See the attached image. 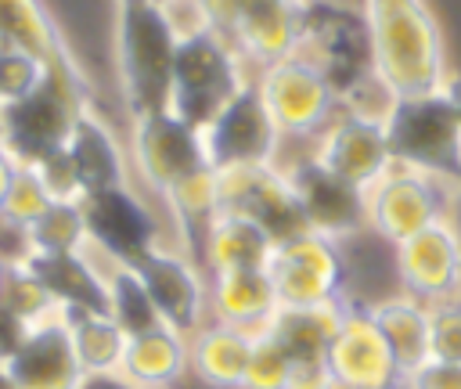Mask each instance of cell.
Here are the masks:
<instances>
[{
	"label": "cell",
	"mask_w": 461,
	"mask_h": 389,
	"mask_svg": "<svg viewBox=\"0 0 461 389\" xmlns=\"http://www.w3.org/2000/svg\"><path fill=\"white\" fill-rule=\"evenodd\" d=\"M371 72L382 86L403 97L439 94L447 83V50L425 0H364L360 4Z\"/></svg>",
	"instance_id": "cell-1"
},
{
	"label": "cell",
	"mask_w": 461,
	"mask_h": 389,
	"mask_svg": "<svg viewBox=\"0 0 461 389\" xmlns=\"http://www.w3.org/2000/svg\"><path fill=\"white\" fill-rule=\"evenodd\" d=\"M176 43L166 11L151 0L115 11V72L130 119L169 108Z\"/></svg>",
	"instance_id": "cell-2"
},
{
	"label": "cell",
	"mask_w": 461,
	"mask_h": 389,
	"mask_svg": "<svg viewBox=\"0 0 461 389\" xmlns=\"http://www.w3.org/2000/svg\"><path fill=\"white\" fill-rule=\"evenodd\" d=\"M90 108L79 65L50 68L43 86L22 101L0 104V148L14 166H36L68 144L76 119Z\"/></svg>",
	"instance_id": "cell-3"
},
{
	"label": "cell",
	"mask_w": 461,
	"mask_h": 389,
	"mask_svg": "<svg viewBox=\"0 0 461 389\" xmlns=\"http://www.w3.org/2000/svg\"><path fill=\"white\" fill-rule=\"evenodd\" d=\"M245 58L220 32H198L176 43L169 112L194 130H205L249 83Z\"/></svg>",
	"instance_id": "cell-4"
},
{
	"label": "cell",
	"mask_w": 461,
	"mask_h": 389,
	"mask_svg": "<svg viewBox=\"0 0 461 389\" xmlns=\"http://www.w3.org/2000/svg\"><path fill=\"white\" fill-rule=\"evenodd\" d=\"M385 137L396 166L429 173L461 191V126L443 94L396 101L385 119Z\"/></svg>",
	"instance_id": "cell-5"
},
{
	"label": "cell",
	"mask_w": 461,
	"mask_h": 389,
	"mask_svg": "<svg viewBox=\"0 0 461 389\" xmlns=\"http://www.w3.org/2000/svg\"><path fill=\"white\" fill-rule=\"evenodd\" d=\"M281 137H317L339 115V90L328 72L306 54L274 61L252 76Z\"/></svg>",
	"instance_id": "cell-6"
},
{
	"label": "cell",
	"mask_w": 461,
	"mask_h": 389,
	"mask_svg": "<svg viewBox=\"0 0 461 389\" xmlns=\"http://www.w3.org/2000/svg\"><path fill=\"white\" fill-rule=\"evenodd\" d=\"M454 198L457 191L443 180L393 162L367 187V234L393 249L436 220H447L454 213Z\"/></svg>",
	"instance_id": "cell-7"
},
{
	"label": "cell",
	"mask_w": 461,
	"mask_h": 389,
	"mask_svg": "<svg viewBox=\"0 0 461 389\" xmlns=\"http://www.w3.org/2000/svg\"><path fill=\"white\" fill-rule=\"evenodd\" d=\"M267 274L277 306H324L346 299V241L317 231H299L274 245Z\"/></svg>",
	"instance_id": "cell-8"
},
{
	"label": "cell",
	"mask_w": 461,
	"mask_h": 389,
	"mask_svg": "<svg viewBox=\"0 0 461 389\" xmlns=\"http://www.w3.org/2000/svg\"><path fill=\"white\" fill-rule=\"evenodd\" d=\"M130 166L151 194H166L173 184L209 166L202 130L169 108L137 115L130 119Z\"/></svg>",
	"instance_id": "cell-9"
},
{
	"label": "cell",
	"mask_w": 461,
	"mask_h": 389,
	"mask_svg": "<svg viewBox=\"0 0 461 389\" xmlns=\"http://www.w3.org/2000/svg\"><path fill=\"white\" fill-rule=\"evenodd\" d=\"M133 270L144 281L162 324L191 339L209 321V274L191 252L173 241H162L148 249L133 263Z\"/></svg>",
	"instance_id": "cell-10"
},
{
	"label": "cell",
	"mask_w": 461,
	"mask_h": 389,
	"mask_svg": "<svg viewBox=\"0 0 461 389\" xmlns=\"http://www.w3.org/2000/svg\"><path fill=\"white\" fill-rule=\"evenodd\" d=\"M83 216H86V249H94L104 259L115 263H137L148 249L169 241L158 227V216L151 205L130 187H108V191H90L83 194Z\"/></svg>",
	"instance_id": "cell-11"
},
{
	"label": "cell",
	"mask_w": 461,
	"mask_h": 389,
	"mask_svg": "<svg viewBox=\"0 0 461 389\" xmlns=\"http://www.w3.org/2000/svg\"><path fill=\"white\" fill-rule=\"evenodd\" d=\"M216 187H220L223 213H241V216L256 220L259 227L270 231L274 241L306 231L292 180H288L285 166H277V162L216 169Z\"/></svg>",
	"instance_id": "cell-12"
},
{
	"label": "cell",
	"mask_w": 461,
	"mask_h": 389,
	"mask_svg": "<svg viewBox=\"0 0 461 389\" xmlns=\"http://www.w3.org/2000/svg\"><path fill=\"white\" fill-rule=\"evenodd\" d=\"M281 133L256 90V83L249 79L241 86V94L202 130V144H205V158L212 169H227V166H263V162H277L281 155Z\"/></svg>",
	"instance_id": "cell-13"
},
{
	"label": "cell",
	"mask_w": 461,
	"mask_h": 389,
	"mask_svg": "<svg viewBox=\"0 0 461 389\" xmlns=\"http://www.w3.org/2000/svg\"><path fill=\"white\" fill-rule=\"evenodd\" d=\"M393 277L396 288L421 299L439 303L461 295V231L457 223L436 220L432 227L418 231L414 238L393 245Z\"/></svg>",
	"instance_id": "cell-14"
},
{
	"label": "cell",
	"mask_w": 461,
	"mask_h": 389,
	"mask_svg": "<svg viewBox=\"0 0 461 389\" xmlns=\"http://www.w3.org/2000/svg\"><path fill=\"white\" fill-rule=\"evenodd\" d=\"M285 173L292 180L295 202L310 231L328 234L335 241H349L367 231V191L335 176L313 155L285 166Z\"/></svg>",
	"instance_id": "cell-15"
},
{
	"label": "cell",
	"mask_w": 461,
	"mask_h": 389,
	"mask_svg": "<svg viewBox=\"0 0 461 389\" xmlns=\"http://www.w3.org/2000/svg\"><path fill=\"white\" fill-rule=\"evenodd\" d=\"M328 371L360 389H403V367L389 349L371 310L346 299L339 331L328 346Z\"/></svg>",
	"instance_id": "cell-16"
},
{
	"label": "cell",
	"mask_w": 461,
	"mask_h": 389,
	"mask_svg": "<svg viewBox=\"0 0 461 389\" xmlns=\"http://www.w3.org/2000/svg\"><path fill=\"white\" fill-rule=\"evenodd\" d=\"M313 158L324 169H331L335 176L367 191L393 166L385 122L349 115V112L339 108V115L313 137Z\"/></svg>",
	"instance_id": "cell-17"
},
{
	"label": "cell",
	"mask_w": 461,
	"mask_h": 389,
	"mask_svg": "<svg viewBox=\"0 0 461 389\" xmlns=\"http://www.w3.org/2000/svg\"><path fill=\"white\" fill-rule=\"evenodd\" d=\"M310 0H241L230 43L256 72L299 54Z\"/></svg>",
	"instance_id": "cell-18"
},
{
	"label": "cell",
	"mask_w": 461,
	"mask_h": 389,
	"mask_svg": "<svg viewBox=\"0 0 461 389\" xmlns=\"http://www.w3.org/2000/svg\"><path fill=\"white\" fill-rule=\"evenodd\" d=\"M22 389H79L83 367L72 349V335L65 317H50L32 324L18 346V353L4 364Z\"/></svg>",
	"instance_id": "cell-19"
},
{
	"label": "cell",
	"mask_w": 461,
	"mask_h": 389,
	"mask_svg": "<svg viewBox=\"0 0 461 389\" xmlns=\"http://www.w3.org/2000/svg\"><path fill=\"white\" fill-rule=\"evenodd\" d=\"M274 238L267 227L241 213H216L209 227L198 238L194 259L205 267V274H223V270H267L274 256Z\"/></svg>",
	"instance_id": "cell-20"
},
{
	"label": "cell",
	"mask_w": 461,
	"mask_h": 389,
	"mask_svg": "<svg viewBox=\"0 0 461 389\" xmlns=\"http://www.w3.org/2000/svg\"><path fill=\"white\" fill-rule=\"evenodd\" d=\"M119 375L130 378L137 389H184L191 382L187 335L169 324L130 335Z\"/></svg>",
	"instance_id": "cell-21"
},
{
	"label": "cell",
	"mask_w": 461,
	"mask_h": 389,
	"mask_svg": "<svg viewBox=\"0 0 461 389\" xmlns=\"http://www.w3.org/2000/svg\"><path fill=\"white\" fill-rule=\"evenodd\" d=\"M65 151L79 173L83 194L130 184V158H126L119 137L112 133V126L94 108H83V115L76 119Z\"/></svg>",
	"instance_id": "cell-22"
},
{
	"label": "cell",
	"mask_w": 461,
	"mask_h": 389,
	"mask_svg": "<svg viewBox=\"0 0 461 389\" xmlns=\"http://www.w3.org/2000/svg\"><path fill=\"white\" fill-rule=\"evenodd\" d=\"M256 331L230 328L220 321H205L191 339H187V357H191V382L198 389H241L249 353H252Z\"/></svg>",
	"instance_id": "cell-23"
},
{
	"label": "cell",
	"mask_w": 461,
	"mask_h": 389,
	"mask_svg": "<svg viewBox=\"0 0 461 389\" xmlns=\"http://www.w3.org/2000/svg\"><path fill=\"white\" fill-rule=\"evenodd\" d=\"M277 292L267 270H223L209 274V321L263 331L277 313Z\"/></svg>",
	"instance_id": "cell-24"
},
{
	"label": "cell",
	"mask_w": 461,
	"mask_h": 389,
	"mask_svg": "<svg viewBox=\"0 0 461 389\" xmlns=\"http://www.w3.org/2000/svg\"><path fill=\"white\" fill-rule=\"evenodd\" d=\"M29 270L43 281V288L54 295L61 313L76 310H104V274L90 249L83 252H61V256H25ZM108 313V310H104Z\"/></svg>",
	"instance_id": "cell-25"
},
{
	"label": "cell",
	"mask_w": 461,
	"mask_h": 389,
	"mask_svg": "<svg viewBox=\"0 0 461 389\" xmlns=\"http://www.w3.org/2000/svg\"><path fill=\"white\" fill-rule=\"evenodd\" d=\"M0 47H18L43 58L50 68L76 65L58 22L43 0H0Z\"/></svg>",
	"instance_id": "cell-26"
},
{
	"label": "cell",
	"mask_w": 461,
	"mask_h": 389,
	"mask_svg": "<svg viewBox=\"0 0 461 389\" xmlns=\"http://www.w3.org/2000/svg\"><path fill=\"white\" fill-rule=\"evenodd\" d=\"M367 310H371L375 324L382 328L389 349L396 353L403 375L432 357V346H429V303H421V299H414L407 292H389V295L375 299Z\"/></svg>",
	"instance_id": "cell-27"
},
{
	"label": "cell",
	"mask_w": 461,
	"mask_h": 389,
	"mask_svg": "<svg viewBox=\"0 0 461 389\" xmlns=\"http://www.w3.org/2000/svg\"><path fill=\"white\" fill-rule=\"evenodd\" d=\"M342 310H346V299L324 303V306H281L263 331H270L292 360H324L339 331Z\"/></svg>",
	"instance_id": "cell-28"
},
{
	"label": "cell",
	"mask_w": 461,
	"mask_h": 389,
	"mask_svg": "<svg viewBox=\"0 0 461 389\" xmlns=\"http://www.w3.org/2000/svg\"><path fill=\"white\" fill-rule=\"evenodd\" d=\"M61 317L68 324L72 349H76L83 375H112L122 367L130 335L104 310H76V313H61Z\"/></svg>",
	"instance_id": "cell-29"
},
{
	"label": "cell",
	"mask_w": 461,
	"mask_h": 389,
	"mask_svg": "<svg viewBox=\"0 0 461 389\" xmlns=\"http://www.w3.org/2000/svg\"><path fill=\"white\" fill-rule=\"evenodd\" d=\"M94 252V249H90ZM94 259L101 263V274H104V310L108 317L126 331V335H137V331H148V328H158V310L144 288V281L137 277V270L130 263H115V259H104L94 252Z\"/></svg>",
	"instance_id": "cell-30"
},
{
	"label": "cell",
	"mask_w": 461,
	"mask_h": 389,
	"mask_svg": "<svg viewBox=\"0 0 461 389\" xmlns=\"http://www.w3.org/2000/svg\"><path fill=\"white\" fill-rule=\"evenodd\" d=\"M29 252L40 256H61V252H83L86 249V216L79 202H50L43 216L25 231Z\"/></svg>",
	"instance_id": "cell-31"
},
{
	"label": "cell",
	"mask_w": 461,
	"mask_h": 389,
	"mask_svg": "<svg viewBox=\"0 0 461 389\" xmlns=\"http://www.w3.org/2000/svg\"><path fill=\"white\" fill-rule=\"evenodd\" d=\"M0 306L7 313H14L22 324H43L50 317H58V303L54 295L43 288V281L29 270V263H7V274H4V285H0Z\"/></svg>",
	"instance_id": "cell-32"
},
{
	"label": "cell",
	"mask_w": 461,
	"mask_h": 389,
	"mask_svg": "<svg viewBox=\"0 0 461 389\" xmlns=\"http://www.w3.org/2000/svg\"><path fill=\"white\" fill-rule=\"evenodd\" d=\"M54 198L47 194L40 173L32 166H14V176H11L7 194H4V205H0V220L11 223V227H18V231H29L43 216V209Z\"/></svg>",
	"instance_id": "cell-33"
},
{
	"label": "cell",
	"mask_w": 461,
	"mask_h": 389,
	"mask_svg": "<svg viewBox=\"0 0 461 389\" xmlns=\"http://www.w3.org/2000/svg\"><path fill=\"white\" fill-rule=\"evenodd\" d=\"M288 367H292V357L285 353V346L270 331H256L241 389H285L288 385Z\"/></svg>",
	"instance_id": "cell-34"
},
{
	"label": "cell",
	"mask_w": 461,
	"mask_h": 389,
	"mask_svg": "<svg viewBox=\"0 0 461 389\" xmlns=\"http://www.w3.org/2000/svg\"><path fill=\"white\" fill-rule=\"evenodd\" d=\"M47 72H50V65L43 58L18 50V47H0V104L22 101L32 90H40Z\"/></svg>",
	"instance_id": "cell-35"
},
{
	"label": "cell",
	"mask_w": 461,
	"mask_h": 389,
	"mask_svg": "<svg viewBox=\"0 0 461 389\" xmlns=\"http://www.w3.org/2000/svg\"><path fill=\"white\" fill-rule=\"evenodd\" d=\"M429 346L432 360L461 364V295L429 306Z\"/></svg>",
	"instance_id": "cell-36"
},
{
	"label": "cell",
	"mask_w": 461,
	"mask_h": 389,
	"mask_svg": "<svg viewBox=\"0 0 461 389\" xmlns=\"http://www.w3.org/2000/svg\"><path fill=\"white\" fill-rule=\"evenodd\" d=\"M32 169L40 173V180H43V187H47V194L54 202H83V184H79V173H76V166H72L65 148L47 155Z\"/></svg>",
	"instance_id": "cell-37"
},
{
	"label": "cell",
	"mask_w": 461,
	"mask_h": 389,
	"mask_svg": "<svg viewBox=\"0 0 461 389\" xmlns=\"http://www.w3.org/2000/svg\"><path fill=\"white\" fill-rule=\"evenodd\" d=\"M403 389H461V364L447 360H425L414 371L403 375Z\"/></svg>",
	"instance_id": "cell-38"
},
{
	"label": "cell",
	"mask_w": 461,
	"mask_h": 389,
	"mask_svg": "<svg viewBox=\"0 0 461 389\" xmlns=\"http://www.w3.org/2000/svg\"><path fill=\"white\" fill-rule=\"evenodd\" d=\"M328 375V360H292L285 389H324Z\"/></svg>",
	"instance_id": "cell-39"
},
{
	"label": "cell",
	"mask_w": 461,
	"mask_h": 389,
	"mask_svg": "<svg viewBox=\"0 0 461 389\" xmlns=\"http://www.w3.org/2000/svg\"><path fill=\"white\" fill-rule=\"evenodd\" d=\"M25 331H29V324H22L14 313H7V310L0 306V364H7V360L18 353Z\"/></svg>",
	"instance_id": "cell-40"
},
{
	"label": "cell",
	"mask_w": 461,
	"mask_h": 389,
	"mask_svg": "<svg viewBox=\"0 0 461 389\" xmlns=\"http://www.w3.org/2000/svg\"><path fill=\"white\" fill-rule=\"evenodd\" d=\"M79 389H137V385L130 378H122L119 371H112V375H83Z\"/></svg>",
	"instance_id": "cell-41"
},
{
	"label": "cell",
	"mask_w": 461,
	"mask_h": 389,
	"mask_svg": "<svg viewBox=\"0 0 461 389\" xmlns=\"http://www.w3.org/2000/svg\"><path fill=\"white\" fill-rule=\"evenodd\" d=\"M439 94H443V101L450 104V112H454V119H457V126H461V72H450Z\"/></svg>",
	"instance_id": "cell-42"
},
{
	"label": "cell",
	"mask_w": 461,
	"mask_h": 389,
	"mask_svg": "<svg viewBox=\"0 0 461 389\" xmlns=\"http://www.w3.org/2000/svg\"><path fill=\"white\" fill-rule=\"evenodd\" d=\"M11 176H14V162L0 151V205H4V194H7V184H11Z\"/></svg>",
	"instance_id": "cell-43"
},
{
	"label": "cell",
	"mask_w": 461,
	"mask_h": 389,
	"mask_svg": "<svg viewBox=\"0 0 461 389\" xmlns=\"http://www.w3.org/2000/svg\"><path fill=\"white\" fill-rule=\"evenodd\" d=\"M324 389H360V385H353V382H346V378H335V375H328Z\"/></svg>",
	"instance_id": "cell-44"
},
{
	"label": "cell",
	"mask_w": 461,
	"mask_h": 389,
	"mask_svg": "<svg viewBox=\"0 0 461 389\" xmlns=\"http://www.w3.org/2000/svg\"><path fill=\"white\" fill-rule=\"evenodd\" d=\"M0 389H22V385L14 382V375H11L7 367H0Z\"/></svg>",
	"instance_id": "cell-45"
},
{
	"label": "cell",
	"mask_w": 461,
	"mask_h": 389,
	"mask_svg": "<svg viewBox=\"0 0 461 389\" xmlns=\"http://www.w3.org/2000/svg\"><path fill=\"white\" fill-rule=\"evenodd\" d=\"M450 220H454L457 231H461V191H457V198H454V213H450Z\"/></svg>",
	"instance_id": "cell-46"
},
{
	"label": "cell",
	"mask_w": 461,
	"mask_h": 389,
	"mask_svg": "<svg viewBox=\"0 0 461 389\" xmlns=\"http://www.w3.org/2000/svg\"><path fill=\"white\" fill-rule=\"evenodd\" d=\"M4 274H7V259L0 256V285H4Z\"/></svg>",
	"instance_id": "cell-47"
},
{
	"label": "cell",
	"mask_w": 461,
	"mask_h": 389,
	"mask_svg": "<svg viewBox=\"0 0 461 389\" xmlns=\"http://www.w3.org/2000/svg\"><path fill=\"white\" fill-rule=\"evenodd\" d=\"M119 7H126V4H144V0H115Z\"/></svg>",
	"instance_id": "cell-48"
},
{
	"label": "cell",
	"mask_w": 461,
	"mask_h": 389,
	"mask_svg": "<svg viewBox=\"0 0 461 389\" xmlns=\"http://www.w3.org/2000/svg\"><path fill=\"white\" fill-rule=\"evenodd\" d=\"M151 4H158V7H166V4H173V0H151Z\"/></svg>",
	"instance_id": "cell-49"
},
{
	"label": "cell",
	"mask_w": 461,
	"mask_h": 389,
	"mask_svg": "<svg viewBox=\"0 0 461 389\" xmlns=\"http://www.w3.org/2000/svg\"><path fill=\"white\" fill-rule=\"evenodd\" d=\"M0 367H4V364H0Z\"/></svg>",
	"instance_id": "cell-50"
},
{
	"label": "cell",
	"mask_w": 461,
	"mask_h": 389,
	"mask_svg": "<svg viewBox=\"0 0 461 389\" xmlns=\"http://www.w3.org/2000/svg\"><path fill=\"white\" fill-rule=\"evenodd\" d=\"M0 151H4V148H0Z\"/></svg>",
	"instance_id": "cell-51"
}]
</instances>
